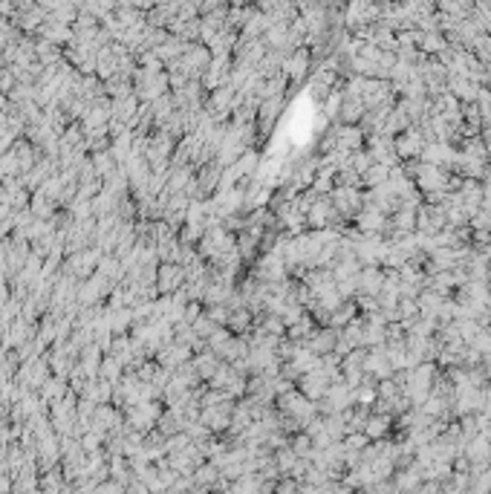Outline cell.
<instances>
[{"instance_id":"5","label":"cell","mask_w":491,"mask_h":494,"mask_svg":"<svg viewBox=\"0 0 491 494\" xmlns=\"http://www.w3.org/2000/svg\"><path fill=\"white\" fill-rule=\"evenodd\" d=\"M0 180H3V171H0Z\"/></svg>"},{"instance_id":"1","label":"cell","mask_w":491,"mask_h":494,"mask_svg":"<svg viewBox=\"0 0 491 494\" xmlns=\"http://www.w3.org/2000/svg\"><path fill=\"white\" fill-rule=\"evenodd\" d=\"M95 261H98V252H81V254H75V258L70 261V272L75 275V278H78V275H90Z\"/></svg>"},{"instance_id":"2","label":"cell","mask_w":491,"mask_h":494,"mask_svg":"<svg viewBox=\"0 0 491 494\" xmlns=\"http://www.w3.org/2000/svg\"><path fill=\"white\" fill-rule=\"evenodd\" d=\"M180 281H182V269L176 266V263H168V266L159 272V286H162L165 292L176 289V286H180Z\"/></svg>"},{"instance_id":"3","label":"cell","mask_w":491,"mask_h":494,"mask_svg":"<svg viewBox=\"0 0 491 494\" xmlns=\"http://www.w3.org/2000/svg\"><path fill=\"white\" fill-rule=\"evenodd\" d=\"M185 355H188V347L185 344H173V347H168L165 353H162V364L165 367H173V364H185Z\"/></svg>"},{"instance_id":"4","label":"cell","mask_w":491,"mask_h":494,"mask_svg":"<svg viewBox=\"0 0 491 494\" xmlns=\"http://www.w3.org/2000/svg\"><path fill=\"white\" fill-rule=\"evenodd\" d=\"M119 370H122V362L116 359V355H107L104 364H102V376L107 382H116V376H119Z\"/></svg>"}]
</instances>
